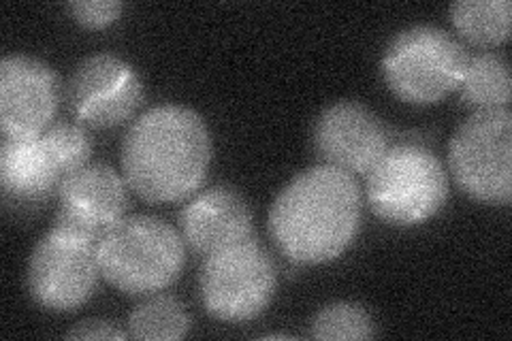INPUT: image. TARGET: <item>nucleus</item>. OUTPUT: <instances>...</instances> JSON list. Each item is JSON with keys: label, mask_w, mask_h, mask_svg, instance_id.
I'll return each mask as SVG.
<instances>
[{"label": "nucleus", "mask_w": 512, "mask_h": 341, "mask_svg": "<svg viewBox=\"0 0 512 341\" xmlns=\"http://www.w3.org/2000/svg\"><path fill=\"white\" fill-rule=\"evenodd\" d=\"M448 171L474 201L508 205L512 199L510 109L472 113L448 145Z\"/></svg>", "instance_id": "obj_7"}, {"label": "nucleus", "mask_w": 512, "mask_h": 341, "mask_svg": "<svg viewBox=\"0 0 512 341\" xmlns=\"http://www.w3.org/2000/svg\"><path fill=\"white\" fill-rule=\"evenodd\" d=\"M276 288V265L252 237L207 254L199 271L201 305L220 322H248L261 316Z\"/></svg>", "instance_id": "obj_6"}, {"label": "nucleus", "mask_w": 512, "mask_h": 341, "mask_svg": "<svg viewBox=\"0 0 512 341\" xmlns=\"http://www.w3.org/2000/svg\"><path fill=\"white\" fill-rule=\"evenodd\" d=\"M62 99L50 64L30 56L0 62V126L5 137H39L52 126Z\"/></svg>", "instance_id": "obj_10"}, {"label": "nucleus", "mask_w": 512, "mask_h": 341, "mask_svg": "<svg viewBox=\"0 0 512 341\" xmlns=\"http://www.w3.org/2000/svg\"><path fill=\"white\" fill-rule=\"evenodd\" d=\"M461 103L474 113L510 109V64L502 54L483 52L468 56L459 81Z\"/></svg>", "instance_id": "obj_15"}, {"label": "nucleus", "mask_w": 512, "mask_h": 341, "mask_svg": "<svg viewBox=\"0 0 512 341\" xmlns=\"http://www.w3.org/2000/svg\"><path fill=\"white\" fill-rule=\"evenodd\" d=\"M67 9L79 26L99 30L114 24L122 15L124 5L118 0H75L67 5Z\"/></svg>", "instance_id": "obj_20"}, {"label": "nucleus", "mask_w": 512, "mask_h": 341, "mask_svg": "<svg viewBox=\"0 0 512 341\" xmlns=\"http://www.w3.org/2000/svg\"><path fill=\"white\" fill-rule=\"evenodd\" d=\"M212 135L197 111L158 105L131 124L122 143L124 180L150 203H178L203 186L212 165Z\"/></svg>", "instance_id": "obj_1"}, {"label": "nucleus", "mask_w": 512, "mask_h": 341, "mask_svg": "<svg viewBox=\"0 0 512 341\" xmlns=\"http://www.w3.org/2000/svg\"><path fill=\"white\" fill-rule=\"evenodd\" d=\"M184 263L182 235L160 218H124L99 241L103 280L131 297L169 288L182 275Z\"/></svg>", "instance_id": "obj_3"}, {"label": "nucleus", "mask_w": 512, "mask_h": 341, "mask_svg": "<svg viewBox=\"0 0 512 341\" xmlns=\"http://www.w3.org/2000/svg\"><path fill=\"white\" fill-rule=\"evenodd\" d=\"M128 337L171 341L190 331V316L184 305L171 295H152L128 316Z\"/></svg>", "instance_id": "obj_17"}, {"label": "nucleus", "mask_w": 512, "mask_h": 341, "mask_svg": "<svg viewBox=\"0 0 512 341\" xmlns=\"http://www.w3.org/2000/svg\"><path fill=\"white\" fill-rule=\"evenodd\" d=\"M312 141L320 165L350 175H365L389 148L382 120L357 101L333 103L320 113Z\"/></svg>", "instance_id": "obj_11"}, {"label": "nucleus", "mask_w": 512, "mask_h": 341, "mask_svg": "<svg viewBox=\"0 0 512 341\" xmlns=\"http://www.w3.org/2000/svg\"><path fill=\"white\" fill-rule=\"evenodd\" d=\"M451 22L459 35L480 47H498L510 39V0H459L451 5Z\"/></svg>", "instance_id": "obj_16"}, {"label": "nucleus", "mask_w": 512, "mask_h": 341, "mask_svg": "<svg viewBox=\"0 0 512 341\" xmlns=\"http://www.w3.org/2000/svg\"><path fill=\"white\" fill-rule=\"evenodd\" d=\"M64 175L39 137H5L0 145V184L13 203H45L60 192Z\"/></svg>", "instance_id": "obj_14"}, {"label": "nucleus", "mask_w": 512, "mask_h": 341, "mask_svg": "<svg viewBox=\"0 0 512 341\" xmlns=\"http://www.w3.org/2000/svg\"><path fill=\"white\" fill-rule=\"evenodd\" d=\"M361 207L355 175L318 165L282 188L269 209V233L293 263H331L355 241Z\"/></svg>", "instance_id": "obj_2"}, {"label": "nucleus", "mask_w": 512, "mask_h": 341, "mask_svg": "<svg viewBox=\"0 0 512 341\" xmlns=\"http://www.w3.org/2000/svg\"><path fill=\"white\" fill-rule=\"evenodd\" d=\"M56 226L99 243L126 218L128 184L109 165H86L62 182Z\"/></svg>", "instance_id": "obj_12"}, {"label": "nucleus", "mask_w": 512, "mask_h": 341, "mask_svg": "<svg viewBox=\"0 0 512 341\" xmlns=\"http://www.w3.org/2000/svg\"><path fill=\"white\" fill-rule=\"evenodd\" d=\"M43 141L47 148H50L60 173L64 175V180H67V177L73 175L75 171L90 165L92 137L88 135V131L82 124H73V122L52 124L43 133Z\"/></svg>", "instance_id": "obj_19"}, {"label": "nucleus", "mask_w": 512, "mask_h": 341, "mask_svg": "<svg viewBox=\"0 0 512 341\" xmlns=\"http://www.w3.org/2000/svg\"><path fill=\"white\" fill-rule=\"evenodd\" d=\"M374 335L370 312L350 301L320 307L310 322V337L314 339H372Z\"/></svg>", "instance_id": "obj_18"}, {"label": "nucleus", "mask_w": 512, "mask_h": 341, "mask_svg": "<svg viewBox=\"0 0 512 341\" xmlns=\"http://www.w3.org/2000/svg\"><path fill=\"white\" fill-rule=\"evenodd\" d=\"M468 52L451 32L416 24L391 39L382 56V77L399 101L425 107L459 88Z\"/></svg>", "instance_id": "obj_5"}, {"label": "nucleus", "mask_w": 512, "mask_h": 341, "mask_svg": "<svg viewBox=\"0 0 512 341\" xmlns=\"http://www.w3.org/2000/svg\"><path fill=\"white\" fill-rule=\"evenodd\" d=\"M365 194L374 214L393 226H416L434 218L448 199V173L423 145L387 148L365 173Z\"/></svg>", "instance_id": "obj_4"}, {"label": "nucleus", "mask_w": 512, "mask_h": 341, "mask_svg": "<svg viewBox=\"0 0 512 341\" xmlns=\"http://www.w3.org/2000/svg\"><path fill=\"white\" fill-rule=\"evenodd\" d=\"M180 231L192 252L207 256L250 239L252 209L231 186L207 188L180 211Z\"/></svg>", "instance_id": "obj_13"}, {"label": "nucleus", "mask_w": 512, "mask_h": 341, "mask_svg": "<svg viewBox=\"0 0 512 341\" xmlns=\"http://www.w3.org/2000/svg\"><path fill=\"white\" fill-rule=\"evenodd\" d=\"M69 339H94V341H103V339H126L128 333H122L114 322L109 320H99V318H92V320H84L75 324V327L67 333Z\"/></svg>", "instance_id": "obj_21"}, {"label": "nucleus", "mask_w": 512, "mask_h": 341, "mask_svg": "<svg viewBox=\"0 0 512 341\" xmlns=\"http://www.w3.org/2000/svg\"><path fill=\"white\" fill-rule=\"evenodd\" d=\"M73 116L84 126L116 128L143 103V84L133 64L114 54H94L77 64L67 86Z\"/></svg>", "instance_id": "obj_9"}, {"label": "nucleus", "mask_w": 512, "mask_h": 341, "mask_svg": "<svg viewBox=\"0 0 512 341\" xmlns=\"http://www.w3.org/2000/svg\"><path fill=\"white\" fill-rule=\"evenodd\" d=\"M99 278V243L54 224L30 254L26 286L41 310L69 314L90 301Z\"/></svg>", "instance_id": "obj_8"}]
</instances>
